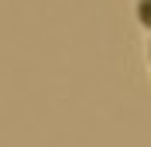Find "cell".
Segmentation results:
<instances>
[{
	"instance_id": "obj_1",
	"label": "cell",
	"mask_w": 151,
	"mask_h": 147,
	"mask_svg": "<svg viewBox=\"0 0 151 147\" xmlns=\"http://www.w3.org/2000/svg\"><path fill=\"white\" fill-rule=\"evenodd\" d=\"M134 21L151 34V0H134Z\"/></svg>"
},
{
	"instance_id": "obj_2",
	"label": "cell",
	"mask_w": 151,
	"mask_h": 147,
	"mask_svg": "<svg viewBox=\"0 0 151 147\" xmlns=\"http://www.w3.org/2000/svg\"><path fill=\"white\" fill-rule=\"evenodd\" d=\"M144 55H148V72H151V41H148V48H144Z\"/></svg>"
}]
</instances>
